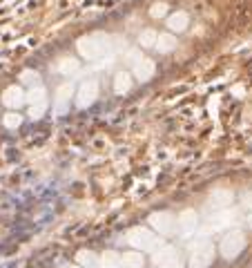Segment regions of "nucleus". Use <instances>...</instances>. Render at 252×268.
Masks as SVG:
<instances>
[{
	"instance_id": "nucleus-1",
	"label": "nucleus",
	"mask_w": 252,
	"mask_h": 268,
	"mask_svg": "<svg viewBox=\"0 0 252 268\" xmlns=\"http://www.w3.org/2000/svg\"><path fill=\"white\" fill-rule=\"evenodd\" d=\"M127 243L134 248V251H141V253H154L158 246H161V239L158 235H154L150 228L145 226H136L127 233Z\"/></svg>"
},
{
	"instance_id": "nucleus-2",
	"label": "nucleus",
	"mask_w": 252,
	"mask_h": 268,
	"mask_svg": "<svg viewBox=\"0 0 252 268\" xmlns=\"http://www.w3.org/2000/svg\"><path fill=\"white\" fill-rule=\"evenodd\" d=\"M78 52H81V56L87 58V60L101 58L103 54L107 52V38L105 36H101V34L85 36V38L78 40Z\"/></svg>"
},
{
	"instance_id": "nucleus-3",
	"label": "nucleus",
	"mask_w": 252,
	"mask_h": 268,
	"mask_svg": "<svg viewBox=\"0 0 252 268\" xmlns=\"http://www.w3.org/2000/svg\"><path fill=\"white\" fill-rule=\"evenodd\" d=\"M245 248V235L241 233V230H232V233H228L223 237V241H221V255H223L225 259H235L241 255V251Z\"/></svg>"
},
{
	"instance_id": "nucleus-4",
	"label": "nucleus",
	"mask_w": 252,
	"mask_h": 268,
	"mask_svg": "<svg viewBox=\"0 0 252 268\" xmlns=\"http://www.w3.org/2000/svg\"><path fill=\"white\" fill-rule=\"evenodd\" d=\"M147 224L152 226V230H156L161 237H170L176 233V217L172 215V212H154V215H150L147 219Z\"/></svg>"
},
{
	"instance_id": "nucleus-5",
	"label": "nucleus",
	"mask_w": 252,
	"mask_h": 268,
	"mask_svg": "<svg viewBox=\"0 0 252 268\" xmlns=\"http://www.w3.org/2000/svg\"><path fill=\"white\" fill-rule=\"evenodd\" d=\"M214 261V243L203 241L192 251L190 255V268H210Z\"/></svg>"
},
{
	"instance_id": "nucleus-6",
	"label": "nucleus",
	"mask_w": 252,
	"mask_h": 268,
	"mask_svg": "<svg viewBox=\"0 0 252 268\" xmlns=\"http://www.w3.org/2000/svg\"><path fill=\"white\" fill-rule=\"evenodd\" d=\"M96 99H98V83L96 81H85L81 87H78L76 105L78 107H89Z\"/></svg>"
},
{
	"instance_id": "nucleus-7",
	"label": "nucleus",
	"mask_w": 252,
	"mask_h": 268,
	"mask_svg": "<svg viewBox=\"0 0 252 268\" xmlns=\"http://www.w3.org/2000/svg\"><path fill=\"white\" fill-rule=\"evenodd\" d=\"M208 204H210V208H214V210H225L232 204V190H228V188H217V190L210 194Z\"/></svg>"
},
{
	"instance_id": "nucleus-8",
	"label": "nucleus",
	"mask_w": 252,
	"mask_h": 268,
	"mask_svg": "<svg viewBox=\"0 0 252 268\" xmlns=\"http://www.w3.org/2000/svg\"><path fill=\"white\" fill-rule=\"evenodd\" d=\"M3 103L7 105L9 109H18L25 103V92L20 85H11L3 92Z\"/></svg>"
},
{
	"instance_id": "nucleus-9",
	"label": "nucleus",
	"mask_w": 252,
	"mask_h": 268,
	"mask_svg": "<svg viewBox=\"0 0 252 268\" xmlns=\"http://www.w3.org/2000/svg\"><path fill=\"white\" fill-rule=\"evenodd\" d=\"M154 72H156V65H154V60H150V58H139L136 63H134V76H136V81H150L152 76H154Z\"/></svg>"
},
{
	"instance_id": "nucleus-10",
	"label": "nucleus",
	"mask_w": 252,
	"mask_h": 268,
	"mask_svg": "<svg viewBox=\"0 0 252 268\" xmlns=\"http://www.w3.org/2000/svg\"><path fill=\"white\" fill-rule=\"evenodd\" d=\"M196 226H199V215H196L194 210H183L181 217L176 219V228L181 230V233H194Z\"/></svg>"
},
{
	"instance_id": "nucleus-11",
	"label": "nucleus",
	"mask_w": 252,
	"mask_h": 268,
	"mask_svg": "<svg viewBox=\"0 0 252 268\" xmlns=\"http://www.w3.org/2000/svg\"><path fill=\"white\" fill-rule=\"evenodd\" d=\"M74 96V83H63L56 90V112H65L67 103Z\"/></svg>"
},
{
	"instance_id": "nucleus-12",
	"label": "nucleus",
	"mask_w": 252,
	"mask_h": 268,
	"mask_svg": "<svg viewBox=\"0 0 252 268\" xmlns=\"http://www.w3.org/2000/svg\"><path fill=\"white\" fill-rule=\"evenodd\" d=\"M98 268H123V264H121V253L105 251L103 255H98Z\"/></svg>"
},
{
	"instance_id": "nucleus-13",
	"label": "nucleus",
	"mask_w": 252,
	"mask_h": 268,
	"mask_svg": "<svg viewBox=\"0 0 252 268\" xmlns=\"http://www.w3.org/2000/svg\"><path fill=\"white\" fill-rule=\"evenodd\" d=\"M176 45H179V40H176V36L174 34H161L156 38V50L161 52V54H170V52H174L176 50Z\"/></svg>"
},
{
	"instance_id": "nucleus-14",
	"label": "nucleus",
	"mask_w": 252,
	"mask_h": 268,
	"mask_svg": "<svg viewBox=\"0 0 252 268\" xmlns=\"http://www.w3.org/2000/svg\"><path fill=\"white\" fill-rule=\"evenodd\" d=\"M188 23H190V18H188L186 11H176V14H172L168 18V27L172 29V32H179V34L188 29Z\"/></svg>"
},
{
	"instance_id": "nucleus-15",
	"label": "nucleus",
	"mask_w": 252,
	"mask_h": 268,
	"mask_svg": "<svg viewBox=\"0 0 252 268\" xmlns=\"http://www.w3.org/2000/svg\"><path fill=\"white\" fill-rule=\"evenodd\" d=\"M172 257H176V248L174 246H158L154 253H152V261L154 266H161L165 261H170Z\"/></svg>"
},
{
	"instance_id": "nucleus-16",
	"label": "nucleus",
	"mask_w": 252,
	"mask_h": 268,
	"mask_svg": "<svg viewBox=\"0 0 252 268\" xmlns=\"http://www.w3.org/2000/svg\"><path fill=\"white\" fill-rule=\"evenodd\" d=\"M76 264L83 266V268H98V255L94 251L83 248V251L76 253Z\"/></svg>"
},
{
	"instance_id": "nucleus-17",
	"label": "nucleus",
	"mask_w": 252,
	"mask_h": 268,
	"mask_svg": "<svg viewBox=\"0 0 252 268\" xmlns=\"http://www.w3.org/2000/svg\"><path fill=\"white\" fill-rule=\"evenodd\" d=\"M143 253L141 251H130L121 255V264L123 268H143Z\"/></svg>"
},
{
	"instance_id": "nucleus-18",
	"label": "nucleus",
	"mask_w": 252,
	"mask_h": 268,
	"mask_svg": "<svg viewBox=\"0 0 252 268\" xmlns=\"http://www.w3.org/2000/svg\"><path fill=\"white\" fill-rule=\"evenodd\" d=\"M232 219H235V215H232L230 210H217V215L210 219V228L212 230H221V228L230 226Z\"/></svg>"
},
{
	"instance_id": "nucleus-19",
	"label": "nucleus",
	"mask_w": 252,
	"mask_h": 268,
	"mask_svg": "<svg viewBox=\"0 0 252 268\" xmlns=\"http://www.w3.org/2000/svg\"><path fill=\"white\" fill-rule=\"evenodd\" d=\"M78 60L76 58H72V56H65V58H60V63L56 65V72L58 74H63V76H72V74H76L78 72Z\"/></svg>"
},
{
	"instance_id": "nucleus-20",
	"label": "nucleus",
	"mask_w": 252,
	"mask_h": 268,
	"mask_svg": "<svg viewBox=\"0 0 252 268\" xmlns=\"http://www.w3.org/2000/svg\"><path fill=\"white\" fill-rule=\"evenodd\" d=\"M114 90H116V94H127L132 90V76L127 72H119L114 76Z\"/></svg>"
},
{
	"instance_id": "nucleus-21",
	"label": "nucleus",
	"mask_w": 252,
	"mask_h": 268,
	"mask_svg": "<svg viewBox=\"0 0 252 268\" xmlns=\"http://www.w3.org/2000/svg\"><path fill=\"white\" fill-rule=\"evenodd\" d=\"M47 99V92L42 85H36V87H32L29 92H25V103H29V105H34V103H42Z\"/></svg>"
},
{
	"instance_id": "nucleus-22",
	"label": "nucleus",
	"mask_w": 252,
	"mask_h": 268,
	"mask_svg": "<svg viewBox=\"0 0 252 268\" xmlns=\"http://www.w3.org/2000/svg\"><path fill=\"white\" fill-rule=\"evenodd\" d=\"M3 125L7 127V130H18V127L22 125V114L18 112V109H11L3 117Z\"/></svg>"
},
{
	"instance_id": "nucleus-23",
	"label": "nucleus",
	"mask_w": 252,
	"mask_h": 268,
	"mask_svg": "<svg viewBox=\"0 0 252 268\" xmlns=\"http://www.w3.org/2000/svg\"><path fill=\"white\" fill-rule=\"evenodd\" d=\"M156 38H158V34H156V32H152V29H145V32L139 36V42H141V47L150 50V47H154V45H156Z\"/></svg>"
},
{
	"instance_id": "nucleus-24",
	"label": "nucleus",
	"mask_w": 252,
	"mask_h": 268,
	"mask_svg": "<svg viewBox=\"0 0 252 268\" xmlns=\"http://www.w3.org/2000/svg\"><path fill=\"white\" fill-rule=\"evenodd\" d=\"M20 83L29 85V87H36V85H40V74L38 72H32V70H25L20 74Z\"/></svg>"
},
{
	"instance_id": "nucleus-25",
	"label": "nucleus",
	"mask_w": 252,
	"mask_h": 268,
	"mask_svg": "<svg viewBox=\"0 0 252 268\" xmlns=\"http://www.w3.org/2000/svg\"><path fill=\"white\" fill-rule=\"evenodd\" d=\"M45 112H47V101H42V103H34V105H29L27 117L36 121V119H40Z\"/></svg>"
},
{
	"instance_id": "nucleus-26",
	"label": "nucleus",
	"mask_w": 252,
	"mask_h": 268,
	"mask_svg": "<svg viewBox=\"0 0 252 268\" xmlns=\"http://www.w3.org/2000/svg\"><path fill=\"white\" fill-rule=\"evenodd\" d=\"M165 14H168V5H165V3H154V5H152V9H150L152 18H163Z\"/></svg>"
},
{
	"instance_id": "nucleus-27",
	"label": "nucleus",
	"mask_w": 252,
	"mask_h": 268,
	"mask_svg": "<svg viewBox=\"0 0 252 268\" xmlns=\"http://www.w3.org/2000/svg\"><path fill=\"white\" fill-rule=\"evenodd\" d=\"M156 268H186V264H183V259L176 255V257H172L170 261H165V264L161 266H156Z\"/></svg>"
},
{
	"instance_id": "nucleus-28",
	"label": "nucleus",
	"mask_w": 252,
	"mask_h": 268,
	"mask_svg": "<svg viewBox=\"0 0 252 268\" xmlns=\"http://www.w3.org/2000/svg\"><path fill=\"white\" fill-rule=\"evenodd\" d=\"M248 226H250V228H252V215H250V217H248Z\"/></svg>"
},
{
	"instance_id": "nucleus-29",
	"label": "nucleus",
	"mask_w": 252,
	"mask_h": 268,
	"mask_svg": "<svg viewBox=\"0 0 252 268\" xmlns=\"http://www.w3.org/2000/svg\"><path fill=\"white\" fill-rule=\"evenodd\" d=\"M65 268H83V266H78V264H76V266H65Z\"/></svg>"
}]
</instances>
